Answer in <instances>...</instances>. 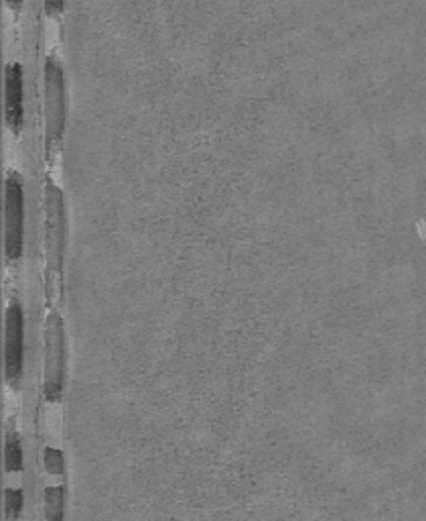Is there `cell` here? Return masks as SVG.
I'll use <instances>...</instances> for the list:
<instances>
[{"instance_id": "9", "label": "cell", "mask_w": 426, "mask_h": 521, "mask_svg": "<svg viewBox=\"0 0 426 521\" xmlns=\"http://www.w3.org/2000/svg\"><path fill=\"white\" fill-rule=\"evenodd\" d=\"M25 493L23 489H6L4 491V518L6 521H16L23 513Z\"/></svg>"}, {"instance_id": "1", "label": "cell", "mask_w": 426, "mask_h": 521, "mask_svg": "<svg viewBox=\"0 0 426 521\" xmlns=\"http://www.w3.org/2000/svg\"><path fill=\"white\" fill-rule=\"evenodd\" d=\"M45 257H47V296L53 283L61 281L65 259V200L61 188L47 179L45 184Z\"/></svg>"}, {"instance_id": "7", "label": "cell", "mask_w": 426, "mask_h": 521, "mask_svg": "<svg viewBox=\"0 0 426 521\" xmlns=\"http://www.w3.org/2000/svg\"><path fill=\"white\" fill-rule=\"evenodd\" d=\"M23 440L10 425L6 430L4 438V467L8 472H21L23 470Z\"/></svg>"}, {"instance_id": "8", "label": "cell", "mask_w": 426, "mask_h": 521, "mask_svg": "<svg viewBox=\"0 0 426 521\" xmlns=\"http://www.w3.org/2000/svg\"><path fill=\"white\" fill-rule=\"evenodd\" d=\"M65 516V487L49 485L45 489V520L63 521Z\"/></svg>"}, {"instance_id": "3", "label": "cell", "mask_w": 426, "mask_h": 521, "mask_svg": "<svg viewBox=\"0 0 426 521\" xmlns=\"http://www.w3.org/2000/svg\"><path fill=\"white\" fill-rule=\"evenodd\" d=\"M25 251V188L16 171L4 179V257L14 263Z\"/></svg>"}, {"instance_id": "11", "label": "cell", "mask_w": 426, "mask_h": 521, "mask_svg": "<svg viewBox=\"0 0 426 521\" xmlns=\"http://www.w3.org/2000/svg\"><path fill=\"white\" fill-rule=\"evenodd\" d=\"M63 6H65V0H45V12H47L49 16L61 14Z\"/></svg>"}, {"instance_id": "4", "label": "cell", "mask_w": 426, "mask_h": 521, "mask_svg": "<svg viewBox=\"0 0 426 521\" xmlns=\"http://www.w3.org/2000/svg\"><path fill=\"white\" fill-rule=\"evenodd\" d=\"M65 381V328L57 310L49 312L45 324V370L43 391L49 403L61 401Z\"/></svg>"}, {"instance_id": "10", "label": "cell", "mask_w": 426, "mask_h": 521, "mask_svg": "<svg viewBox=\"0 0 426 521\" xmlns=\"http://www.w3.org/2000/svg\"><path fill=\"white\" fill-rule=\"evenodd\" d=\"M43 456H45V469H47L49 474H55V476H63L65 472V465H63V454L59 448H53V446H47L43 450Z\"/></svg>"}, {"instance_id": "6", "label": "cell", "mask_w": 426, "mask_h": 521, "mask_svg": "<svg viewBox=\"0 0 426 521\" xmlns=\"http://www.w3.org/2000/svg\"><path fill=\"white\" fill-rule=\"evenodd\" d=\"M4 120L12 135L25 124V74L23 65L10 61L4 69Z\"/></svg>"}, {"instance_id": "5", "label": "cell", "mask_w": 426, "mask_h": 521, "mask_svg": "<svg viewBox=\"0 0 426 521\" xmlns=\"http://www.w3.org/2000/svg\"><path fill=\"white\" fill-rule=\"evenodd\" d=\"M25 370V312L19 300H10L4 315V377L16 389Z\"/></svg>"}, {"instance_id": "12", "label": "cell", "mask_w": 426, "mask_h": 521, "mask_svg": "<svg viewBox=\"0 0 426 521\" xmlns=\"http://www.w3.org/2000/svg\"><path fill=\"white\" fill-rule=\"evenodd\" d=\"M6 4L12 8V10H19L23 6V0H6Z\"/></svg>"}, {"instance_id": "2", "label": "cell", "mask_w": 426, "mask_h": 521, "mask_svg": "<svg viewBox=\"0 0 426 521\" xmlns=\"http://www.w3.org/2000/svg\"><path fill=\"white\" fill-rule=\"evenodd\" d=\"M45 82V147L51 157L63 141L65 131V76L59 59L51 53L43 67Z\"/></svg>"}]
</instances>
